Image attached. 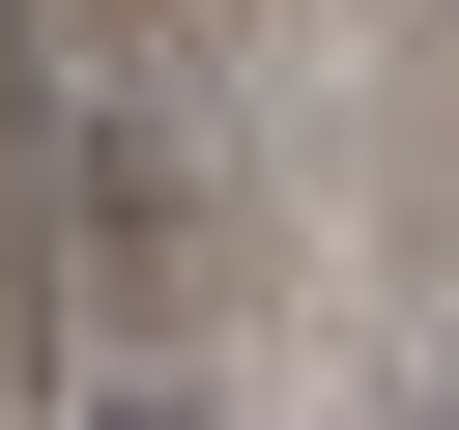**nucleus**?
<instances>
[{"mask_svg": "<svg viewBox=\"0 0 459 430\" xmlns=\"http://www.w3.org/2000/svg\"><path fill=\"white\" fill-rule=\"evenodd\" d=\"M115 430H201V401H115Z\"/></svg>", "mask_w": 459, "mask_h": 430, "instance_id": "1", "label": "nucleus"}]
</instances>
